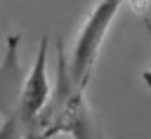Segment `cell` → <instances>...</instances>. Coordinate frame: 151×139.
I'll return each mask as SVG.
<instances>
[{
    "label": "cell",
    "instance_id": "obj_1",
    "mask_svg": "<svg viewBox=\"0 0 151 139\" xmlns=\"http://www.w3.org/2000/svg\"><path fill=\"white\" fill-rule=\"evenodd\" d=\"M17 33L5 38L0 59V139H24L40 120L52 85L47 78V38L40 40L31 71L26 73L19 61Z\"/></svg>",
    "mask_w": 151,
    "mask_h": 139
},
{
    "label": "cell",
    "instance_id": "obj_2",
    "mask_svg": "<svg viewBox=\"0 0 151 139\" xmlns=\"http://www.w3.org/2000/svg\"><path fill=\"white\" fill-rule=\"evenodd\" d=\"M85 90L87 87L73 82L66 64V52L64 47H59L57 82L52 85L50 101L40 113L38 125L24 139H54L59 134H68L71 139H104L101 125L87 104Z\"/></svg>",
    "mask_w": 151,
    "mask_h": 139
},
{
    "label": "cell",
    "instance_id": "obj_3",
    "mask_svg": "<svg viewBox=\"0 0 151 139\" xmlns=\"http://www.w3.org/2000/svg\"><path fill=\"white\" fill-rule=\"evenodd\" d=\"M125 2H130V0H99L92 7L85 24L80 26L78 38L73 42V49L66 57L68 73H71L73 82H78L80 87H87V82L94 73L101 45H104L106 35H109V31H111V26Z\"/></svg>",
    "mask_w": 151,
    "mask_h": 139
}]
</instances>
